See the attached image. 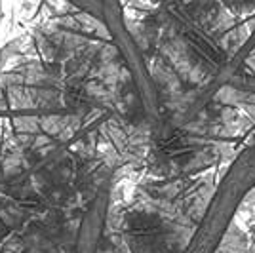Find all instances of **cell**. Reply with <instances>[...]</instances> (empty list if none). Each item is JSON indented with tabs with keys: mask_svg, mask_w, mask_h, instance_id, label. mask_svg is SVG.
I'll return each instance as SVG.
<instances>
[{
	"mask_svg": "<svg viewBox=\"0 0 255 253\" xmlns=\"http://www.w3.org/2000/svg\"><path fill=\"white\" fill-rule=\"evenodd\" d=\"M255 190V139L225 169L183 253H219L238 210Z\"/></svg>",
	"mask_w": 255,
	"mask_h": 253,
	"instance_id": "cell-1",
	"label": "cell"
},
{
	"mask_svg": "<svg viewBox=\"0 0 255 253\" xmlns=\"http://www.w3.org/2000/svg\"><path fill=\"white\" fill-rule=\"evenodd\" d=\"M227 88H231L236 94L255 97V74H250V73H246V71L240 74H236L234 78H231V80L227 82Z\"/></svg>",
	"mask_w": 255,
	"mask_h": 253,
	"instance_id": "cell-2",
	"label": "cell"
}]
</instances>
